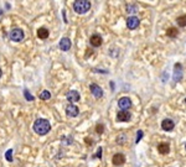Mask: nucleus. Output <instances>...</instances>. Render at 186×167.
I'll return each mask as SVG.
<instances>
[{"label": "nucleus", "mask_w": 186, "mask_h": 167, "mask_svg": "<svg viewBox=\"0 0 186 167\" xmlns=\"http://www.w3.org/2000/svg\"><path fill=\"white\" fill-rule=\"evenodd\" d=\"M34 130L39 135H46L51 130V125L46 119H37L34 123Z\"/></svg>", "instance_id": "1"}, {"label": "nucleus", "mask_w": 186, "mask_h": 167, "mask_svg": "<svg viewBox=\"0 0 186 167\" xmlns=\"http://www.w3.org/2000/svg\"><path fill=\"white\" fill-rule=\"evenodd\" d=\"M73 9L77 14H85L91 9V2H88V0H77L73 3Z\"/></svg>", "instance_id": "2"}, {"label": "nucleus", "mask_w": 186, "mask_h": 167, "mask_svg": "<svg viewBox=\"0 0 186 167\" xmlns=\"http://www.w3.org/2000/svg\"><path fill=\"white\" fill-rule=\"evenodd\" d=\"M9 37L11 41H14V42H20V41L24 40V31L21 29H13L10 31Z\"/></svg>", "instance_id": "3"}, {"label": "nucleus", "mask_w": 186, "mask_h": 167, "mask_svg": "<svg viewBox=\"0 0 186 167\" xmlns=\"http://www.w3.org/2000/svg\"><path fill=\"white\" fill-rule=\"evenodd\" d=\"M118 105H119V108H120L122 110H127V109H129V108L132 107V100H130L128 97H123V98L119 99Z\"/></svg>", "instance_id": "4"}, {"label": "nucleus", "mask_w": 186, "mask_h": 167, "mask_svg": "<svg viewBox=\"0 0 186 167\" xmlns=\"http://www.w3.org/2000/svg\"><path fill=\"white\" fill-rule=\"evenodd\" d=\"M127 26L128 29L130 30H134V29H137L139 26V19L137 16H130L128 20H127Z\"/></svg>", "instance_id": "5"}, {"label": "nucleus", "mask_w": 186, "mask_h": 167, "mask_svg": "<svg viewBox=\"0 0 186 167\" xmlns=\"http://www.w3.org/2000/svg\"><path fill=\"white\" fill-rule=\"evenodd\" d=\"M113 165L114 166H122L124 162H126V157H124V155L123 153H116L114 156H113Z\"/></svg>", "instance_id": "6"}, {"label": "nucleus", "mask_w": 186, "mask_h": 167, "mask_svg": "<svg viewBox=\"0 0 186 167\" xmlns=\"http://www.w3.org/2000/svg\"><path fill=\"white\" fill-rule=\"evenodd\" d=\"M78 108L76 107V105H73V104H70V105L66 108V114L68 117H71V118H75V117H77L78 115Z\"/></svg>", "instance_id": "7"}, {"label": "nucleus", "mask_w": 186, "mask_h": 167, "mask_svg": "<svg viewBox=\"0 0 186 167\" xmlns=\"http://www.w3.org/2000/svg\"><path fill=\"white\" fill-rule=\"evenodd\" d=\"M89 88H91L92 94L95 96L96 98H102L103 97V90H102V88L99 86H97V84H91Z\"/></svg>", "instance_id": "8"}, {"label": "nucleus", "mask_w": 186, "mask_h": 167, "mask_svg": "<svg viewBox=\"0 0 186 167\" xmlns=\"http://www.w3.org/2000/svg\"><path fill=\"white\" fill-rule=\"evenodd\" d=\"M130 113L129 111H126V110H122L117 114V120L118 121H129L130 120Z\"/></svg>", "instance_id": "9"}, {"label": "nucleus", "mask_w": 186, "mask_h": 167, "mask_svg": "<svg viewBox=\"0 0 186 167\" xmlns=\"http://www.w3.org/2000/svg\"><path fill=\"white\" fill-rule=\"evenodd\" d=\"M174 126H175V124H174V121H172L171 119H165V120H163V123H161V128H163L165 131H171V130L174 129Z\"/></svg>", "instance_id": "10"}, {"label": "nucleus", "mask_w": 186, "mask_h": 167, "mask_svg": "<svg viewBox=\"0 0 186 167\" xmlns=\"http://www.w3.org/2000/svg\"><path fill=\"white\" fill-rule=\"evenodd\" d=\"M60 48L62 51H68L71 48V40L68 37H64L60 41Z\"/></svg>", "instance_id": "11"}, {"label": "nucleus", "mask_w": 186, "mask_h": 167, "mask_svg": "<svg viewBox=\"0 0 186 167\" xmlns=\"http://www.w3.org/2000/svg\"><path fill=\"white\" fill-rule=\"evenodd\" d=\"M89 42L93 47H99L102 45V37L99 35H92L89 38Z\"/></svg>", "instance_id": "12"}, {"label": "nucleus", "mask_w": 186, "mask_h": 167, "mask_svg": "<svg viewBox=\"0 0 186 167\" xmlns=\"http://www.w3.org/2000/svg\"><path fill=\"white\" fill-rule=\"evenodd\" d=\"M182 67L180 63H176L175 65V73H174V80L175 82H179L181 79V76H182Z\"/></svg>", "instance_id": "13"}, {"label": "nucleus", "mask_w": 186, "mask_h": 167, "mask_svg": "<svg viewBox=\"0 0 186 167\" xmlns=\"http://www.w3.org/2000/svg\"><path fill=\"white\" fill-rule=\"evenodd\" d=\"M158 151H159L161 155H166V153H169V151H170V146H169V144H166V142H161V144H159V145H158Z\"/></svg>", "instance_id": "14"}, {"label": "nucleus", "mask_w": 186, "mask_h": 167, "mask_svg": "<svg viewBox=\"0 0 186 167\" xmlns=\"http://www.w3.org/2000/svg\"><path fill=\"white\" fill-rule=\"evenodd\" d=\"M66 97H67L68 102H78L79 100V94H78V92H76V90L68 92Z\"/></svg>", "instance_id": "15"}, {"label": "nucleus", "mask_w": 186, "mask_h": 167, "mask_svg": "<svg viewBox=\"0 0 186 167\" xmlns=\"http://www.w3.org/2000/svg\"><path fill=\"white\" fill-rule=\"evenodd\" d=\"M48 30L47 29H45V27H40L39 30H37V37L39 38H47L48 37Z\"/></svg>", "instance_id": "16"}, {"label": "nucleus", "mask_w": 186, "mask_h": 167, "mask_svg": "<svg viewBox=\"0 0 186 167\" xmlns=\"http://www.w3.org/2000/svg\"><path fill=\"white\" fill-rule=\"evenodd\" d=\"M166 35H168L169 37H176V36L179 35V31H178L176 27H169V29L166 30Z\"/></svg>", "instance_id": "17"}, {"label": "nucleus", "mask_w": 186, "mask_h": 167, "mask_svg": "<svg viewBox=\"0 0 186 167\" xmlns=\"http://www.w3.org/2000/svg\"><path fill=\"white\" fill-rule=\"evenodd\" d=\"M51 98V93L48 90H42L40 94V99L41 100H48Z\"/></svg>", "instance_id": "18"}, {"label": "nucleus", "mask_w": 186, "mask_h": 167, "mask_svg": "<svg viewBox=\"0 0 186 167\" xmlns=\"http://www.w3.org/2000/svg\"><path fill=\"white\" fill-rule=\"evenodd\" d=\"M178 24H179V26H181V27H184V26H186V15H182V16H179L178 17Z\"/></svg>", "instance_id": "19"}, {"label": "nucleus", "mask_w": 186, "mask_h": 167, "mask_svg": "<svg viewBox=\"0 0 186 167\" xmlns=\"http://www.w3.org/2000/svg\"><path fill=\"white\" fill-rule=\"evenodd\" d=\"M5 159H6V161H9V162L13 161V150H8V151H6Z\"/></svg>", "instance_id": "20"}, {"label": "nucleus", "mask_w": 186, "mask_h": 167, "mask_svg": "<svg viewBox=\"0 0 186 167\" xmlns=\"http://www.w3.org/2000/svg\"><path fill=\"white\" fill-rule=\"evenodd\" d=\"M24 94H25V98H26L27 100H30V102H33V100L35 99V98H34V97H33V96H31L30 93H29V90H26V89L24 90Z\"/></svg>", "instance_id": "21"}, {"label": "nucleus", "mask_w": 186, "mask_h": 167, "mask_svg": "<svg viewBox=\"0 0 186 167\" xmlns=\"http://www.w3.org/2000/svg\"><path fill=\"white\" fill-rule=\"evenodd\" d=\"M141 138H143V131H141V130H139V131H138V134H137V141H135V142L138 144V142L141 140Z\"/></svg>", "instance_id": "22"}, {"label": "nucleus", "mask_w": 186, "mask_h": 167, "mask_svg": "<svg viewBox=\"0 0 186 167\" xmlns=\"http://www.w3.org/2000/svg\"><path fill=\"white\" fill-rule=\"evenodd\" d=\"M103 129H104V126H103L102 124L97 125V128H96V130H97V132H98V134H102V132H103Z\"/></svg>", "instance_id": "23"}, {"label": "nucleus", "mask_w": 186, "mask_h": 167, "mask_svg": "<svg viewBox=\"0 0 186 167\" xmlns=\"http://www.w3.org/2000/svg\"><path fill=\"white\" fill-rule=\"evenodd\" d=\"M96 156H97V157H99V159L102 157V149H101V147L97 150V155H96Z\"/></svg>", "instance_id": "24"}, {"label": "nucleus", "mask_w": 186, "mask_h": 167, "mask_svg": "<svg viewBox=\"0 0 186 167\" xmlns=\"http://www.w3.org/2000/svg\"><path fill=\"white\" fill-rule=\"evenodd\" d=\"M2 74H3V72H2V69H0V77H2Z\"/></svg>", "instance_id": "25"}, {"label": "nucleus", "mask_w": 186, "mask_h": 167, "mask_svg": "<svg viewBox=\"0 0 186 167\" xmlns=\"http://www.w3.org/2000/svg\"><path fill=\"white\" fill-rule=\"evenodd\" d=\"M2 14H3V10H2V9H0V15H2Z\"/></svg>", "instance_id": "26"}, {"label": "nucleus", "mask_w": 186, "mask_h": 167, "mask_svg": "<svg viewBox=\"0 0 186 167\" xmlns=\"http://www.w3.org/2000/svg\"><path fill=\"white\" fill-rule=\"evenodd\" d=\"M185 147H186V144H185Z\"/></svg>", "instance_id": "27"}, {"label": "nucleus", "mask_w": 186, "mask_h": 167, "mask_svg": "<svg viewBox=\"0 0 186 167\" xmlns=\"http://www.w3.org/2000/svg\"><path fill=\"white\" fill-rule=\"evenodd\" d=\"M185 102H186V99H185Z\"/></svg>", "instance_id": "28"}]
</instances>
